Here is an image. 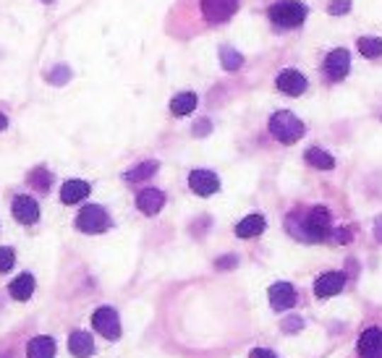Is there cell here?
<instances>
[{
	"label": "cell",
	"mask_w": 382,
	"mask_h": 358,
	"mask_svg": "<svg viewBox=\"0 0 382 358\" xmlns=\"http://www.w3.org/2000/svg\"><path fill=\"white\" fill-rule=\"evenodd\" d=\"M288 233H291L294 238L304 241V243H322V241L330 238V233H332L330 212H328L325 207H314L301 220H299V214H291V217H288Z\"/></svg>",
	"instance_id": "obj_1"
},
{
	"label": "cell",
	"mask_w": 382,
	"mask_h": 358,
	"mask_svg": "<svg viewBox=\"0 0 382 358\" xmlns=\"http://www.w3.org/2000/svg\"><path fill=\"white\" fill-rule=\"evenodd\" d=\"M304 123L296 118L291 110H280L270 118V134L278 139L280 144H294L304 137Z\"/></svg>",
	"instance_id": "obj_2"
},
{
	"label": "cell",
	"mask_w": 382,
	"mask_h": 358,
	"mask_svg": "<svg viewBox=\"0 0 382 358\" xmlns=\"http://www.w3.org/2000/svg\"><path fill=\"white\" fill-rule=\"evenodd\" d=\"M306 13H309V8H306L304 3H299V0H280V3H275V6L267 11L270 21L275 26H283V29L301 26Z\"/></svg>",
	"instance_id": "obj_3"
},
{
	"label": "cell",
	"mask_w": 382,
	"mask_h": 358,
	"mask_svg": "<svg viewBox=\"0 0 382 358\" xmlns=\"http://www.w3.org/2000/svg\"><path fill=\"white\" fill-rule=\"evenodd\" d=\"M76 228L81 233H105L110 228V214L105 212L103 207L87 204L76 217Z\"/></svg>",
	"instance_id": "obj_4"
},
{
	"label": "cell",
	"mask_w": 382,
	"mask_h": 358,
	"mask_svg": "<svg viewBox=\"0 0 382 358\" xmlns=\"http://www.w3.org/2000/svg\"><path fill=\"white\" fill-rule=\"evenodd\" d=\"M92 324H95L97 333L103 335V337H108V340H118L121 337V319L115 314V308L110 306L97 308L95 314H92Z\"/></svg>",
	"instance_id": "obj_5"
},
{
	"label": "cell",
	"mask_w": 382,
	"mask_h": 358,
	"mask_svg": "<svg viewBox=\"0 0 382 358\" xmlns=\"http://www.w3.org/2000/svg\"><path fill=\"white\" fill-rule=\"evenodd\" d=\"M241 0H202V16L212 24H223L238 11Z\"/></svg>",
	"instance_id": "obj_6"
},
{
	"label": "cell",
	"mask_w": 382,
	"mask_h": 358,
	"mask_svg": "<svg viewBox=\"0 0 382 358\" xmlns=\"http://www.w3.org/2000/svg\"><path fill=\"white\" fill-rule=\"evenodd\" d=\"M348 71H351V55L348 50L338 47V50H332L328 58H325V74L330 81H343L348 76Z\"/></svg>",
	"instance_id": "obj_7"
},
{
	"label": "cell",
	"mask_w": 382,
	"mask_h": 358,
	"mask_svg": "<svg viewBox=\"0 0 382 358\" xmlns=\"http://www.w3.org/2000/svg\"><path fill=\"white\" fill-rule=\"evenodd\" d=\"M189 186L191 191L199 194V197H212L217 188H220V178H217L212 171H191Z\"/></svg>",
	"instance_id": "obj_8"
},
{
	"label": "cell",
	"mask_w": 382,
	"mask_h": 358,
	"mask_svg": "<svg viewBox=\"0 0 382 358\" xmlns=\"http://www.w3.org/2000/svg\"><path fill=\"white\" fill-rule=\"evenodd\" d=\"M343 288H346V275L343 272H325L317 277V282H314V293H317L320 299L338 296Z\"/></svg>",
	"instance_id": "obj_9"
},
{
	"label": "cell",
	"mask_w": 382,
	"mask_h": 358,
	"mask_svg": "<svg viewBox=\"0 0 382 358\" xmlns=\"http://www.w3.org/2000/svg\"><path fill=\"white\" fill-rule=\"evenodd\" d=\"M275 84H278L280 92L291 94V97H299V94L306 92V76L301 71H294V69L280 71L278 79H275Z\"/></svg>",
	"instance_id": "obj_10"
},
{
	"label": "cell",
	"mask_w": 382,
	"mask_h": 358,
	"mask_svg": "<svg viewBox=\"0 0 382 358\" xmlns=\"http://www.w3.org/2000/svg\"><path fill=\"white\" fill-rule=\"evenodd\" d=\"M11 212L21 225H35L40 220V204L32 197H16L11 204Z\"/></svg>",
	"instance_id": "obj_11"
},
{
	"label": "cell",
	"mask_w": 382,
	"mask_h": 358,
	"mask_svg": "<svg viewBox=\"0 0 382 358\" xmlns=\"http://www.w3.org/2000/svg\"><path fill=\"white\" fill-rule=\"evenodd\" d=\"M270 304L275 311H286L296 304V290L291 282H275L272 288H270Z\"/></svg>",
	"instance_id": "obj_12"
},
{
	"label": "cell",
	"mask_w": 382,
	"mask_h": 358,
	"mask_svg": "<svg viewBox=\"0 0 382 358\" xmlns=\"http://www.w3.org/2000/svg\"><path fill=\"white\" fill-rule=\"evenodd\" d=\"M359 356L361 358H382V333L380 330H364L359 337Z\"/></svg>",
	"instance_id": "obj_13"
},
{
	"label": "cell",
	"mask_w": 382,
	"mask_h": 358,
	"mask_svg": "<svg viewBox=\"0 0 382 358\" xmlns=\"http://www.w3.org/2000/svg\"><path fill=\"white\" fill-rule=\"evenodd\" d=\"M166 204V194L157 191V188H144L139 197H137V207H139L144 214H157Z\"/></svg>",
	"instance_id": "obj_14"
},
{
	"label": "cell",
	"mask_w": 382,
	"mask_h": 358,
	"mask_svg": "<svg viewBox=\"0 0 382 358\" xmlns=\"http://www.w3.org/2000/svg\"><path fill=\"white\" fill-rule=\"evenodd\" d=\"M89 197V183L87 180H66L61 188V202L63 204H79L81 199Z\"/></svg>",
	"instance_id": "obj_15"
},
{
	"label": "cell",
	"mask_w": 382,
	"mask_h": 358,
	"mask_svg": "<svg viewBox=\"0 0 382 358\" xmlns=\"http://www.w3.org/2000/svg\"><path fill=\"white\" fill-rule=\"evenodd\" d=\"M26 358H55V340L47 335H40L26 345Z\"/></svg>",
	"instance_id": "obj_16"
},
{
	"label": "cell",
	"mask_w": 382,
	"mask_h": 358,
	"mask_svg": "<svg viewBox=\"0 0 382 358\" xmlns=\"http://www.w3.org/2000/svg\"><path fill=\"white\" fill-rule=\"evenodd\" d=\"M69 350L76 358H87L95 353V340L89 333H71L69 337Z\"/></svg>",
	"instance_id": "obj_17"
},
{
	"label": "cell",
	"mask_w": 382,
	"mask_h": 358,
	"mask_svg": "<svg viewBox=\"0 0 382 358\" xmlns=\"http://www.w3.org/2000/svg\"><path fill=\"white\" fill-rule=\"evenodd\" d=\"M265 231V217L262 214H249V217H243L238 225H236V236L238 238H254V236H260Z\"/></svg>",
	"instance_id": "obj_18"
},
{
	"label": "cell",
	"mask_w": 382,
	"mask_h": 358,
	"mask_svg": "<svg viewBox=\"0 0 382 358\" xmlns=\"http://www.w3.org/2000/svg\"><path fill=\"white\" fill-rule=\"evenodd\" d=\"M11 299H16V301H26V299H32V293H35V277L29 272L24 275H18L16 280L11 282Z\"/></svg>",
	"instance_id": "obj_19"
},
{
	"label": "cell",
	"mask_w": 382,
	"mask_h": 358,
	"mask_svg": "<svg viewBox=\"0 0 382 358\" xmlns=\"http://www.w3.org/2000/svg\"><path fill=\"white\" fill-rule=\"evenodd\" d=\"M306 162L312 165V168H317V171H332L335 168V160H332V154H328L325 149H320V146H312V149H306Z\"/></svg>",
	"instance_id": "obj_20"
},
{
	"label": "cell",
	"mask_w": 382,
	"mask_h": 358,
	"mask_svg": "<svg viewBox=\"0 0 382 358\" xmlns=\"http://www.w3.org/2000/svg\"><path fill=\"white\" fill-rule=\"evenodd\" d=\"M157 168H160V162H155V160H147V162H139L137 168H131L123 178L129 180V183H139V180H147V178H152L157 173Z\"/></svg>",
	"instance_id": "obj_21"
},
{
	"label": "cell",
	"mask_w": 382,
	"mask_h": 358,
	"mask_svg": "<svg viewBox=\"0 0 382 358\" xmlns=\"http://www.w3.org/2000/svg\"><path fill=\"white\" fill-rule=\"evenodd\" d=\"M194 108H197V94L194 92L175 94L173 103H170V112H173V115H189Z\"/></svg>",
	"instance_id": "obj_22"
},
{
	"label": "cell",
	"mask_w": 382,
	"mask_h": 358,
	"mask_svg": "<svg viewBox=\"0 0 382 358\" xmlns=\"http://www.w3.org/2000/svg\"><path fill=\"white\" fill-rule=\"evenodd\" d=\"M29 186L32 188H37V191H50V186H52V175H50V171L47 168H35V171L29 173Z\"/></svg>",
	"instance_id": "obj_23"
},
{
	"label": "cell",
	"mask_w": 382,
	"mask_h": 358,
	"mask_svg": "<svg viewBox=\"0 0 382 358\" xmlns=\"http://www.w3.org/2000/svg\"><path fill=\"white\" fill-rule=\"evenodd\" d=\"M359 52H361L364 58H380L382 40L380 37H361V40H359Z\"/></svg>",
	"instance_id": "obj_24"
},
{
	"label": "cell",
	"mask_w": 382,
	"mask_h": 358,
	"mask_svg": "<svg viewBox=\"0 0 382 358\" xmlns=\"http://www.w3.org/2000/svg\"><path fill=\"white\" fill-rule=\"evenodd\" d=\"M220 63H223L226 71H236L243 66V58H241V52L233 50V47H220Z\"/></svg>",
	"instance_id": "obj_25"
},
{
	"label": "cell",
	"mask_w": 382,
	"mask_h": 358,
	"mask_svg": "<svg viewBox=\"0 0 382 358\" xmlns=\"http://www.w3.org/2000/svg\"><path fill=\"white\" fill-rule=\"evenodd\" d=\"M71 79V69L69 66H55L52 71H47V81L52 86H63Z\"/></svg>",
	"instance_id": "obj_26"
},
{
	"label": "cell",
	"mask_w": 382,
	"mask_h": 358,
	"mask_svg": "<svg viewBox=\"0 0 382 358\" xmlns=\"http://www.w3.org/2000/svg\"><path fill=\"white\" fill-rule=\"evenodd\" d=\"M16 262V254H13V248H0V272H8L11 267Z\"/></svg>",
	"instance_id": "obj_27"
},
{
	"label": "cell",
	"mask_w": 382,
	"mask_h": 358,
	"mask_svg": "<svg viewBox=\"0 0 382 358\" xmlns=\"http://www.w3.org/2000/svg\"><path fill=\"white\" fill-rule=\"evenodd\" d=\"M351 11V0H332L330 3V16H343Z\"/></svg>",
	"instance_id": "obj_28"
},
{
	"label": "cell",
	"mask_w": 382,
	"mask_h": 358,
	"mask_svg": "<svg viewBox=\"0 0 382 358\" xmlns=\"http://www.w3.org/2000/svg\"><path fill=\"white\" fill-rule=\"evenodd\" d=\"M304 327V319L301 316H288L286 322H283V333H299Z\"/></svg>",
	"instance_id": "obj_29"
},
{
	"label": "cell",
	"mask_w": 382,
	"mask_h": 358,
	"mask_svg": "<svg viewBox=\"0 0 382 358\" xmlns=\"http://www.w3.org/2000/svg\"><path fill=\"white\" fill-rule=\"evenodd\" d=\"M236 262H238L236 256H223V259H217L215 262V267L217 270H231V267H236Z\"/></svg>",
	"instance_id": "obj_30"
},
{
	"label": "cell",
	"mask_w": 382,
	"mask_h": 358,
	"mask_svg": "<svg viewBox=\"0 0 382 358\" xmlns=\"http://www.w3.org/2000/svg\"><path fill=\"white\" fill-rule=\"evenodd\" d=\"M330 236H332V241H335V243H348V241H351V231H348V228H343V231L330 233Z\"/></svg>",
	"instance_id": "obj_31"
},
{
	"label": "cell",
	"mask_w": 382,
	"mask_h": 358,
	"mask_svg": "<svg viewBox=\"0 0 382 358\" xmlns=\"http://www.w3.org/2000/svg\"><path fill=\"white\" fill-rule=\"evenodd\" d=\"M249 358H278L272 350H265V348H254L252 353H249Z\"/></svg>",
	"instance_id": "obj_32"
},
{
	"label": "cell",
	"mask_w": 382,
	"mask_h": 358,
	"mask_svg": "<svg viewBox=\"0 0 382 358\" xmlns=\"http://www.w3.org/2000/svg\"><path fill=\"white\" fill-rule=\"evenodd\" d=\"M194 134H197V137H204V134H209V120H202V123H197V126H194Z\"/></svg>",
	"instance_id": "obj_33"
},
{
	"label": "cell",
	"mask_w": 382,
	"mask_h": 358,
	"mask_svg": "<svg viewBox=\"0 0 382 358\" xmlns=\"http://www.w3.org/2000/svg\"><path fill=\"white\" fill-rule=\"evenodd\" d=\"M374 238L382 243V217H377V220H374Z\"/></svg>",
	"instance_id": "obj_34"
},
{
	"label": "cell",
	"mask_w": 382,
	"mask_h": 358,
	"mask_svg": "<svg viewBox=\"0 0 382 358\" xmlns=\"http://www.w3.org/2000/svg\"><path fill=\"white\" fill-rule=\"evenodd\" d=\"M6 126H8V118L0 112V131H6Z\"/></svg>",
	"instance_id": "obj_35"
},
{
	"label": "cell",
	"mask_w": 382,
	"mask_h": 358,
	"mask_svg": "<svg viewBox=\"0 0 382 358\" xmlns=\"http://www.w3.org/2000/svg\"><path fill=\"white\" fill-rule=\"evenodd\" d=\"M42 3H52V0H42Z\"/></svg>",
	"instance_id": "obj_36"
}]
</instances>
